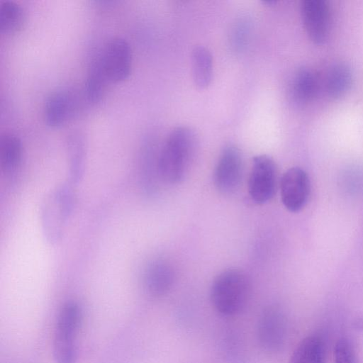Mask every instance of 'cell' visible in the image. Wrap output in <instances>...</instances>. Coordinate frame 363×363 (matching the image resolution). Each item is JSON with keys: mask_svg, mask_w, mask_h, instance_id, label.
I'll return each mask as SVG.
<instances>
[{"mask_svg": "<svg viewBox=\"0 0 363 363\" xmlns=\"http://www.w3.org/2000/svg\"><path fill=\"white\" fill-rule=\"evenodd\" d=\"M197 136L187 126H177L167 137L157 156L160 179L175 184L185 177L197 147Z\"/></svg>", "mask_w": 363, "mask_h": 363, "instance_id": "obj_1", "label": "cell"}, {"mask_svg": "<svg viewBox=\"0 0 363 363\" xmlns=\"http://www.w3.org/2000/svg\"><path fill=\"white\" fill-rule=\"evenodd\" d=\"M250 291V283L245 272L231 267L216 277L211 286L210 299L218 313L231 316L245 307Z\"/></svg>", "mask_w": 363, "mask_h": 363, "instance_id": "obj_2", "label": "cell"}, {"mask_svg": "<svg viewBox=\"0 0 363 363\" xmlns=\"http://www.w3.org/2000/svg\"><path fill=\"white\" fill-rule=\"evenodd\" d=\"M70 183L52 189L45 198L40 209L43 236L50 245L57 244L63 236L67 223L75 205V194Z\"/></svg>", "mask_w": 363, "mask_h": 363, "instance_id": "obj_3", "label": "cell"}, {"mask_svg": "<svg viewBox=\"0 0 363 363\" xmlns=\"http://www.w3.org/2000/svg\"><path fill=\"white\" fill-rule=\"evenodd\" d=\"M81 318L82 311L75 301H67L62 306L54 333L55 363H76L77 335Z\"/></svg>", "mask_w": 363, "mask_h": 363, "instance_id": "obj_4", "label": "cell"}, {"mask_svg": "<svg viewBox=\"0 0 363 363\" xmlns=\"http://www.w3.org/2000/svg\"><path fill=\"white\" fill-rule=\"evenodd\" d=\"M277 171L274 160L269 155L253 157L248 180V193L257 204H264L274 196L277 189Z\"/></svg>", "mask_w": 363, "mask_h": 363, "instance_id": "obj_5", "label": "cell"}, {"mask_svg": "<svg viewBox=\"0 0 363 363\" xmlns=\"http://www.w3.org/2000/svg\"><path fill=\"white\" fill-rule=\"evenodd\" d=\"M243 172V160L240 150L235 145H225L218 159L213 182L223 194H230L240 186Z\"/></svg>", "mask_w": 363, "mask_h": 363, "instance_id": "obj_6", "label": "cell"}, {"mask_svg": "<svg viewBox=\"0 0 363 363\" xmlns=\"http://www.w3.org/2000/svg\"><path fill=\"white\" fill-rule=\"evenodd\" d=\"M97 57L108 82H120L130 75L132 55L125 40L121 38L110 40Z\"/></svg>", "mask_w": 363, "mask_h": 363, "instance_id": "obj_7", "label": "cell"}, {"mask_svg": "<svg viewBox=\"0 0 363 363\" xmlns=\"http://www.w3.org/2000/svg\"><path fill=\"white\" fill-rule=\"evenodd\" d=\"M304 30L315 44H323L328 38L332 21L331 9L325 0H303L300 6Z\"/></svg>", "mask_w": 363, "mask_h": 363, "instance_id": "obj_8", "label": "cell"}, {"mask_svg": "<svg viewBox=\"0 0 363 363\" xmlns=\"http://www.w3.org/2000/svg\"><path fill=\"white\" fill-rule=\"evenodd\" d=\"M309 193V178L303 169L293 167L284 173L280 181V194L282 203L288 211H301L307 203Z\"/></svg>", "mask_w": 363, "mask_h": 363, "instance_id": "obj_9", "label": "cell"}, {"mask_svg": "<svg viewBox=\"0 0 363 363\" xmlns=\"http://www.w3.org/2000/svg\"><path fill=\"white\" fill-rule=\"evenodd\" d=\"M286 320L281 311L268 307L262 313L257 323V337L262 347L268 352L279 350L286 336Z\"/></svg>", "mask_w": 363, "mask_h": 363, "instance_id": "obj_10", "label": "cell"}, {"mask_svg": "<svg viewBox=\"0 0 363 363\" xmlns=\"http://www.w3.org/2000/svg\"><path fill=\"white\" fill-rule=\"evenodd\" d=\"M175 279V272L172 264L162 259L150 262L143 274V286L151 296L160 297L172 289Z\"/></svg>", "mask_w": 363, "mask_h": 363, "instance_id": "obj_11", "label": "cell"}, {"mask_svg": "<svg viewBox=\"0 0 363 363\" xmlns=\"http://www.w3.org/2000/svg\"><path fill=\"white\" fill-rule=\"evenodd\" d=\"M319 79L315 70L307 67L298 69L292 77L289 86L291 100L298 105L311 101L317 94Z\"/></svg>", "mask_w": 363, "mask_h": 363, "instance_id": "obj_12", "label": "cell"}, {"mask_svg": "<svg viewBox=\"0 0 363 363\" xmlns=\"http://www.w3.org/2000/svg\"><path fill=\"white\" fill-rule=\"evenodd\" d=\"M74 111L72 96L65 91L52 92L44 106V119L50 127H57L70 118Z\"/></svg>", "mask_w": 363, "mask_h": 363, "instance_id": "obj_13", "label": "cell"}, {"mask_svg": "<svg viewBox=\"0 0 363 363\" xmlns=\"http://www.w3.org/2000/svg\"><path fill=\"white\" fill-rule=\"evenodd\" d=\"M21 159L22 145L20 139L12 133L3 134L0 138V167L6 178L15 177Z\"/></svg>", "mask_w": 363, "mask_h": 363, "instance_id": "obj_14", "label": "cell"}, {"mask_svg": "<svg viewBox=\"0 0 363 363\" xmlns=\"http://www.w3.org/2000/svg\"><path fill=\"white\" fill-rule=\"evenodd\" d=\"M192 78L199 89H205L211 82L213 72V57L203 45L194 48L191 56Z\"/></svg>", "mask_w": 363, "mask_h": 363, "instance_id": "obj_15", "label": "cell"}, {"mask_svg": "<svg viewBox=\"0 0 363 363\" xmlns=\"http://www.w3.org/2000/svg\"><path fill=\"white\" fill-rule=\"evenodd\" d=\"M353 81L351 67L345 62L333 65L328 70L325 86L328 94L333 99H339L350 89Z\"/></svg>", "mask_w": 363, "mask_h": 363, "instance_id": "obj_16", "label": "cell"}, {"mask_svg": "<svg viewBox=\"0 0 363 363\" xmlns=\"http://www.w3.org/2000/svg\"><path fill=\"white\" fill-rule=\"evenodd\" d=\"M325 346L323 338L317 335H311L299 342L289 363H325Z\"/></svg>", "mask_w": 363, "mask_h": 363, "instance_id": "obj_17", "label": "cell"}, {"mask_svg": "<svg viewBox=\"0 0 363 363\" xmlns=\"http://www.w3.org/2000/svg\"><path fill=\"white\" fill-rule=\"evenodd\" d=\"M25 13L23 9L11 1L0 4V33L11 35L18 32L23 26Z\"/></svg>", "mask_w": 363, "mask_h": 363, "instance_id": "obj_18", "label": "cell"}, {"mask_svg": "<svg viewBox=\"0 0 363 363\" xmlns=\"http://www.w3.org/2000/svg\"><path fill=\"white\" fill-rule=\"evenodd\" d=\"M107 82L97 57L91 65L86 81L85 92L89 102L95 104L101 100Z\"/></svg>", "mask_w": 363, "mask_h": 363, "instance_id": "obj_19", "label": "cell"}, {"mask_svg": "<svg viewBox=\"0 0 363 363\" xmlns=\"http://www.w3.org/2000/svg\"><path fill=\"white\" fill-rule=\"evenodd\" d=\"M84 169V152L81 143L71 145L68 150V179L71 184H77L82 179Z\"/></svg>", "mask_w": 363, "mask_h": 363, "instance_id": "obj_20", "label": "cell"}, {"mask_svg": "<svg viewBox=\"0 0 363 363\" xmlns=\"http://www.w3.org/2000/svg\"><path fill=\"white\" fill-rule=\"evenodd\" d=\"M335 363H357L354 349L350 341L345 338L339 340L334 351Z\"/></svg>", "mask_w": 363, "mask_h": 363, "instance_id": "obj_21", "label": "cell"}]
</instances>
